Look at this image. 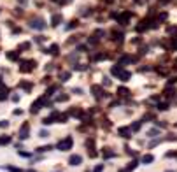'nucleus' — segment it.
Instances as JSON below:
<instances>
[{
  "label": "nucleus",
  "mask_w": 177,
  "mask_h": 172,
  "mask_svg": "<svg viewBox=\"0 0 177 172\" xmlns=\"http://www.w3.org/2000/svg\"><path fill=\"white\" fill-rule=\"evenodd\" d=\"M72 144H74V139L68 135V137H65L63 141L58 142V149L60 151H68V149H72Z\"/></svg>",
  "instance_id": "obj_1"
},
{
  "label": "nucleus",
  "mask_w": 177,
  "mask_h": 172,
  "mask_svg": "<svg viewBox=\"0 0 177 172\" xmlns=\"http://www.w3.org/2000/svg\"><path fill=\"white\" fill-rule=\"evenodd\" d=\"M35 62L33 60H25V62H21V65H19V70L21 72H30V70H33L35 69Z\"/></svg>",
  "instance_id": "obj_2"
},
{
  "label": "nucleus",
  "mask_w": 177,
  "mask_h": 172,
  "mask_svg": "<svg viewBox=\"0 0 177 172\" xmlns=\"http://www.w3.org/2000/svg\"><path fill=\"white\" fill-rule=\"evenodd\" d=\"M30 26L33 28V30H46V23H44V19L42 18H37V19H32V23H30Z\"/></svg>",
  "instance_id": "obj_3"
},
{
  "label": "nucleus",
  "mask_w": 177,
  "mask_h": 172,
  "mask_svg": "<svg viewBox=\"0 0 177 172\" xmlns=\"http://www.w3.org/2000/svg\"><path fill=\"white\" fill-rule=\"evenodd\" d=\"M28 137H30V125L25 121V123L21 125V128H19V139L25 141V139H28Z\"/></svg>",
  "instance_id": "obj_4"
},
{
  "label": "nucleus",
  "mask_w": 177,
  "mask_h": 172,
  "mask_svg": "<svg viewBox=\"0 0 177 172\" xmlns=\"http://www.w3.org/2000/svg\"><path fill=\"white\" fill-rule=\"evenodd\" d=\"M133 14L130 12V11H126V12H123V14H119L118 16V21L121 23V25H128V21H130V18H132Z\"/></svg>",
  "instance_id": "obj_5"
},
{
  "label": "nucleus",
  "mask_w": 177,
  "mask_h": 172,
  "mask_svg": "<svg viewBox=\"0 0 177 172\" xmlns=\"http://www.w3.org/2000/svg\"><path fill=\"white\" fill-rule=\"evenodd\" d=\"M91 91H93V95H95L97 98H104V97H107V93L102 90V86H91Z\"/></svg>",
  "instance_id": "obj_6"
},
{
  "label": "nucleus",
  "mask_w": 177,
  "mask_h": 172,
  "mask_svg": "<svg viewBox=\"0 0 177 172\" xmlns=\"http://www.w3.org/2000/svg\"><path fill=\"white\" fill-rule=\"evenodd\" d=\"M118 134H119L121 137H125V139H130V137H132V128H130V127H121V128L118 130Z\"/></svg>",
  "instance_id": "obj_7"
},
{
  "label": "nucleus",
  "mask_w": 177,
  "mask_h": 172,
  "mask_svg": "<svg viewBox=\"0 0 177 172\" xmlns=\"http://www.w3.org/2000/svg\"><path fill=\"white\" fill-rule=\"evenodd\" d=\"M68 164H70V165H81V164H83V156H81V155H72V156L68 158Z\"/></svg>",
  "instance_id": "obj_8"
},
{
  "label": "nucleus",
  "mask_w": 177,
  "mask_h": 172,
  "mask_svg": "<svg viewBox=\"0 0 177 172\" xmlns=\"http://www.w3.org/2000/svg\"><path fill=\"white\" fill-rule=\"evenodd\" d=\"M61 21H63V16H61V14H54L53 19H51V25H53V26H58Z\"/></svg>",
  "instance_id": "obj_9"
},
{
  "label": "nucleus",
  "mask_w": 177,
  "mask_h": 172,
  "mask_svg": "<svg viewBox=\"0 0 177 172\" xmlns=\"http://www.w3.org/2000/svg\"><path fill=\"white\" fill-rule=\"evenodd\" d=\"M130 77H132V74H130L128 70H121V72H119V79H121L123 83H126V81H130Z\"/></svg>",
  "instance_id": "obj_10"
},
{
  "label": "nucleus",
  "mask_w": 177,
  "mask_h": 172,
  "mask_svg": "<svg viewBox=\"0 0 177 172\" xmlns=\"http://www.w3.org/2000/svg\"><path fill=\"white\" fill-rule=\"evenodd\" d=\"M7 58H9L11 62H18L19 53H18V51H7Z\"/></svg>",
  "instance_id": "obj_11"
},
{
  "label": "nucleus",
  "mask_w": 177,
  "mask_h": 172,
  "mask_svg": "<svg viewBox=\"0 0 177 172\" xmlns=\"http://www.w3.org/2000/svg\"><path fill=\"white\" fill-rule=\"evenodd\" d=\"M137 165H139V162H137V160H133V162H130V165H128L126 169H121L119 172H132L133 169H137Z\"/></svg>",
  "instance_id": "obj_12"
},
{
  "label": "nucleus",
  "mask_w": 177,
  "mask_h": 172,
  "mask_svg": "<svg viewBox=\"0 0 177 172\" xmlns=\"http://www.w3.org/2000/svg\"><path fill=\"white\" fill-rule=\"evenodd\" d=\"M58 51H60V46H58V44H53V46H51V47H49V49H47L46 53H49V55L56 56V55H58Z\"/></svg>",
  "instance_id": "obj_13"
},
{
  "label": "nucleus",
  "mask_w": 177,
  "mask_h": 172,
  "mask_svg": "<svg viewBox=\"0 0 177 172\" xmlns=\"http://www.w3.org/2000/svg\"><path fill=\"white\" fill-rule=\"evenodd\" d=\"M132 60H133L132 56H128V55H123V56L119 58V62H118V63H119V65H126V63H128V62H132Z\"/></svg>",
  "instance_id": "obj_14"
},
{
  "label": "nucleus",
  "mask_w": 177,
  "mask_h": 172,
  "mask_svg": "<svg viewBox=\"0 0 177 172\" xmlns=\"http://www.w3.org/2000/svg\"><path fill=\"white\" fill-rule=\"evenodd\" d=\"M153 162H154V156H153V155H144V156H142V164L149 165V164H153Z\"/></svg>",
  "instance_id": "obj_15"
},
{
  "label": "nucleus",
  "mask_w": 177,
  "mask_h": 172,
  "mask_svg": "<svg viewBox=\"0 0 177 172\" xmlns=\"http://www.w3.org/2000/svg\"><path fill=\"white\" fill-rule=\"evenodd\" d=\"M118 95L119 97H128L130 95V90L128 88H118Z\"/></svg>",
  "instance_id": "obj_16"
},
{
  "label": "nucleus",
  "mask_w": 177,
  "mask_h": 172,
  "mask_svg": "<svg viewBox=\"0 0 177 172\" xmlns=\"http://www.w3.org/2000/svg\"><path fill=\"white\" fill-rule=\"evenodd\" d=\"M160 135V130L158 128H151V130H147V137H158Z\"/></svg>",
  "instance_id": "obj_17"
},
{
  "label": "nucleus",
  "mask_w": 177,
  "mask_h": 172,
  "mask_svg": "<svg viewBox=\"0 0 177 172\" xmlns=\"http://www.w3.org/2000/svg\"><path fill=\"white\" fill-rule=\"evenodd\" d=\"M104 58H109V55H105V53H98V55L93 56V62H98V60H104Z\"/></svg>",
  "instance_id": "obj_18"
},
{
  "label": "nucleus",
  "mask_w": 177,
  "mask_h": 172,
  "mask_svg": "<svg viewBox=\"0 0 177 172\" xmlns=\"http://www.w3.org/2000/svg\"><path fill=\"white\" fill-rule=\"evenodd\" d=\"M121 70H123V65H119V63L112 67V74H114V76H119V72H121Z\"/></svg>",
  "instance_id": "obj_19"
},
{
  "label": "nucleus",
  "mask_w": 177,
  "mask_h": 172,
  "mask_svg": "<svg viewBox=\"0 0 177 172\" xmlns=\"http://www.w3.org/2000/svg\"><path fill=\"white\" fill-rule=\"evenodd\" d=\"M77 25H79V21H77V19H72V21L67 25V30H72V28H75Z\"/></svg>",
  "instance_id": "obj_20"
},
{
  "label": "nucleus",
  "mask_w": 177,
  "mask_h": 172,
  "mask_svg": "<svg viewBox=\"0 0 177 172\" xmlns=\"http://www.w3.org/2000/svg\"><path fill=\"white\" fill-rule=\"evenodd\" d=\"M112 35H114V40H119V42H121V40H123V37H125V35H123V33H121V32H119V33H118V32H116V30H114V32H112Z\"/></svg>",
  "instance_id": "obj_21"
},
{
  "label": "nucleus",
  "mask_w": 177,
  "mask_h": 172,
  "mask_svg": "<svg viewBox=\"0 0 177 172\" xmlns=\"http://www.w3.org/2000/svg\"><path fill=\"white\" fill-rule=\"evenodd\" d=\"M156 109H158V111H167V109H169V104H165V102H160V104L156 105Z\"/></svg>",
  "instance_id": "obj_22"
},
{
  "label": "nucleus",
  "mask_w": 177,
  "mask_h": 172,
  "mask_svg": "<svg viewBox=\"0 0 177 172\" xmlns=\"http://www.w3.org/2000/svg\"><path fill=\"white\" fill-rule=\"evenodd\" d=\"M140 127H142V121H135V123H132V127H130V128H132L133 132H137Z\"/></svg>",
  "instance_id": "obj_23"
},
{
  "label": "nucleus",
  "mask_w": 177,
  "mask_h": 172,
  "mask_svg": "<svg viewBox=\"0 0 177 172\" xmlns=\"http://www.w3.org/2000/svg\"><path fill=\"white\" fill-rule=\"evenodd\" d=\"M51 149H53V146H51V144H49V146H42V148H37V151H39V153H46V151H51Z\"/></svg>",
  "instance_id": "obj_24"
},
{
  "label": "nucleus",
  "mask_w": 177,
  "mask_h": 172,
  "mask_svg": "<svg viewBox=\"0 0 177 172\" xmlns=\"http://www.w3.org/2000/svg\"><path fill=\"white\" fill-rule=\"evenodd\" d=\"M7 95H9V90H7V88H4V90L0 91V102H2V100H5V98H7Z\"/></svg>",
  "instance_id": "obj_25"
},
{
  "label": "nucleus",
  "mask_w": 177,
  "mask_h": 172,
  "mask_svg": "<svg viewBox=\"0 0 177 172\" xmlns=\"http://www.w3.org/2000/svg\"><path fill=\"white\" fill-rule=\"evenodd\" d=\"M42 123H44V125H51V123H54V118H53V116H47V118L42 120Z\"/></svg>",
  "instance_id": "obj_26"
},
{
  "label": "nucleus",
  "mask_w": 177,
  "mask_h": 172,
  "mask_svg": "<svg viewBox=\"0 0 177 172\" xmlns=\"http://www.w3.org/2000/svg\"><path fill=\"white\" fill-rule=\"evenodd\" d=\"M11 142V137L9 135H2L0 137V144H9Z\"/></svg>",
  "instance_id": "obj_27"
},
{
  "label": "nucleus",
  "mask_w": 177,
  "mask_h": 172,
  "mask_svg": "<svg viewBox=\"0 0 177 172\" xmlns=\"http://www.w3.org/2000/svg\"><path fill=\"white\" fill-rule=\"evenodd\" d=\"M86 69H88V67L83 65V63H75V65H74V70H86Z\"/></svg>",
  "instance_id": "obj_28"
},
{
  "label": "nucleus",
  "mask_w": 177,
  "mask_h": 172,
  "mask_svg": "<svg viewBox=\"0 0 177 172\" xmlns=\"http://www.w3.org/2000/svg\"><path fill=\"white\" fill-rule=\"evenodd\" d=\"M116 156V153H112V151H104V158L107 160V158H114Z\"/></svg>",
  "instance_id": "obj_29"
},
{
  "label": "nucleus",
  "mask_w": 177,
  "mask_h": 172,
  "mask_svg": "<svg viewBox=\"0 0 177 172\" xmlns=\"http://www.w3.org/2000/svg\"><path fill=\"white\" fill-rule=\"evenodd\" d=\"M4 171H9V172H21V169H16V167H11V165H5Z\"/></svg>",
  "instance_id": "obj_30"
},
{
  "label": "nucleus",
  "mask_w": 177,
  "mask_h": 172,
  "mask_svg": "<svg viewBox=\"0 0 177 172\" xmlns=\"http://www.w3.org/2000/svg\"><path fill=\"white\" fill-rule=\"evenodd\" d=\"M60 77H61V81L65 83V81H68V77H70V72H61V76H60Z\"/></svg>",
  "instance_id": "obj_31"
},
{
  "label": "nucleus",
  "mask_w": 177,
  "mask_h": 172,
  "mask_svg": "<svg viewBox=\"0 0 177 172\" xmlns=\"http://www.w3.org/2000/svg\"><path fill=\"white\" fill-rule=\"evenodd\" d=\"M56 100H58V102H67V100H68V95H58Z\"/></svg>",
  "instance_id": "obj_32"
},
{
  "label": "nucleus",
  "mask_w": 177,
  "mask_h": 172,
  "mask_svg": "<svg viewBox=\"0 0 177 172\" xmlns=\"http://www.w3.org/2000/svg\"><path fill=\"white\" fill-rule=\"evenodd\" d=\"M67 120H68V114H60V116H58V121H60V123H65Z\"/></svg>",
  "instance_id": "obj_33"
},
{
  "label": "nucleus",
  "mask_w": 177,
  "mask_h": 172,
  "mask_svg": "<svg viewBox=\"0 0 177 172\" xmlns=\"http://www.w3.org/2000/svg\"><path fill=\"white\" fill-rule=\"evenodd\" d=\"M70 114H72V116H83V111H79V109H72Z\"/></svg>",
  "instance_id": "obj_34"
},
{
  "label": "nucleus",
  "mask_w": 177,
  "mask_h": 172,
  "mask_svg": "<svg viewBox=\"0 0 177 172\" xmlns=\"http://www.w3.org/2000/svg\"><path fill=\"white\" fill-rule=\"evenodd\" d=\"M19 86H21V88H25V90H26V91H28V90H30V88H32V84H30V83H21V84H19Z\"/></svg>",
  "instance_id": "obj_35"
},
{
  "label": "nucleus",
  "mask_w": 177,
  "mask_h": 172,
  "mask_svg": "<svg viewBox=\"0 0 177 172\" xmlns=\"http://www.w3.org/2000/svg\"><path fill=\"white\" fill-rule=\"evenodd\" d=\"M160 142H161V139H154V141L149 144V148H154V146H156V144H160Z\"/></svg>",
  "instance_id": "obj_36"
},
{
  "label": "nucleus",
  "mask_w": 177,
  "mask_h": 172,
  "mask_svg": "<svg viewBox=\"0 0 177 172\" xmlns=\"http://www.w3.org/2000/svg\"><path fill=\"white\" fill-rule=\"evenodd\" d=\"M172 49L177 51V37H172Z\"/></svg>",
  "instance_id": "obj_37"
},
{
  "label": "nucleus",
  "mask_w": 177,
  "mask_h": 172,
  "mask_svg": "<svg viewBox=\"0 0 177 172\" xmlns=\"http://www.w3.org/2000/svg\"><path fill=\"white\" fill-rule=\"evenodd\" d=\"M177 83V76L176 77H170V79H169V86H172V84H176Z\"/></svg>",
  "instance_id": "obj_38"
},
{
  "label": "nucleus",
  "mask_w": 177,
  "mask_h": 172,
  "mask_svg": "<svg viewBox=\"0 0 177 172\" xmlns=\"http://www.w3.org/2000/svg\"><path fill=\"white\" fill-rule=\"evenodd\" d=\"M19 49H30V44H28V42H23V44L19 46Z\"/></svg>",
  "instance_id": "obj_39"
},
{
  "label": "nucleus",
  "mask_w": 177,
  "mask_h": 172,
  "mask_svg": "<svg viewBox=\"0 0 177 172\" xmlns=\"http://www.w3.org/2000/svg\"><path fill=\"white\" fill-rule=\"evenodd\" d=\"M18 155H19V156H26V158L30 156V153H26V151H21V149L18 151Z\"/></svg>",
  "instance_id": "obj_40"
},
{
  "label": "nucleus",
  "mask_w": 177,
  "mask_h": 172,
  "mask_svg": "<svg viewBox=\"0 0 177 172\" xmlns=\"http://www.w3.org/2000/svg\"><path fill=\"white\" fill-rule=\"evenodd\" d=\"M9 125V121H5V120H0V128H5Z\"/></svg>",
  "instance_id": "obj_41"
},
{
  "label": "nucleus",
  "mask_w": 177,
  "mask_h": 172,
  "mask_svg": "<svg viewBox=\"0 0 177 172\" xmlns=\"http://www.w3.org/2000/svg\"><path fill=\"white\" fill-rule=\"evenodd\" d=\"M102 171H104V165L100 164V165H97V167H95V171H93V172H102Z\"/></svg>",
  "instance_id": "obj_42"
},
{
  "label": "nucleus",
  "mask_w": 177,
  "mask_h": 172,
  "mask_svg": "<svg viewBox=\"0 0 177 172\" xmlns=\"http://www.w3.org/2000/svg\"><path fill=\"white\" fill-rule=\"evenodd\" d=\"M102 84H104V86H111V79H109V77H105V79H104V83H102Z\"/></svg>",
  "instance_id": "obj_43"
},
{
  "label": "nucleus",
  "mask_w": 177,
  "mask_h": 172,
  "mask_svg": "<svg viewBox=\"0 0 177 172\" xmlns=\"http://www.w3.org/2000/svg\"><path fill=\"white\" fill-rule=\"evenodd\" d=\"M158 19H160V21H161V19H167V12H161V14L158 16Z\"/></svg>",
  "instance_id": "obj_44"
},
{
  "label": "nucleus",
  "mask_w": 177,
  "mask_h": 172,
  "mask_svg": "<svg viewBox=\"0 0 177 172\" xmlns=\"http://www.w3.org/2000/svg\"><path fill=\"white\" fill-rule=\"evenodd\" d=\"M167 156H169V158H172V156H177V151H170V153H167Z\"/></svg>",
  "instance_id": "obj_45"
},
{
  "label": "nucleus",
  "mask_w": 177,
  "mask_h": 172,
  "mask_svg": "<svg viewBox=\"0 0 177 172\" xmlns=\"http://www.w3.org/2000/svg\"><path fill=\"white\" fill-rule=\"evenodd\" d=\"M72 91H74V93H77V95H81V93H83V90H81V88H74Z\"/></svg>",
  "instance_id": "obj_46"
},
{
  "label": "nucleus",
  "mask_w": 177,
  "mask_h": 172,
  "mask_svg": "<svg viewBox=\"0 0 177 172\" xmlns=\"http://www.w3.org/2000/svg\"><path fill=\"white\" fill-rule=\"evenodd\" d=\"M39 135H40V137H47V135H49V134H47V132H46V130H40V134H39Z\"/></svg>",
  "instance_id": "obj_47"
},
{
  "label": "nucleus",
  "mask_w": 177,
  "mask_h": 172,
  "mask_svg": "<svg viewBox=\"0 0 177 172\" xmlns=\"http://www.w3.org/2000/svg\"><path fill=\"white\" fill-rule=\"evenodd\" d=\"M169 32H177V26H169Z\"/></svg>",
  "instance_id": "obj_48"
},
{
  "label": "nucleus",
  "mask_w": 177,
  "mask_h": 172,
  "mask_svg": "<svg viewBox=\"0 0 177 172\" xmlns=\"http://www.w3.org/2000/svg\"><path fill=\"white\" fill-rule=\"evenodd\" d=\"M105 2H107V4H112V2H114V0H105Z\"/></svg>",
  "instance_id": "obj_49"
},
{
  "label": "nucleus",
  "mask_w": 177,
  "mask_h": 172,
  "mask_svg": "<svg viewBox=\"0 0 177 172\" xmlns=\"http://www.w3.org/2000/svg\"><path fill=\"white\" fill-rule=\"evenodd\" d=\"M176 69H177V60H176Z\"/></svg>",
  "instance_id": "obj_50"
},
{
  "label": "nucleus",
  "mask_w": 177,
  "mask_h": 172,
  "mask_svg": "<svg viewBox=\"0 0 177 172\" xmlns=\"http://www.w3.org/2000/svg\"><path fill=\"white\" fill-rule=\"evenodd\" d=\"M176 128H177V123H176Z\"/></svg>",
  "instance_id": "obj_51"
}]
</instances>
